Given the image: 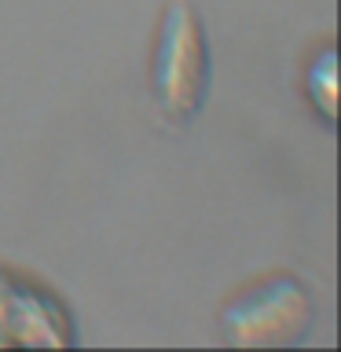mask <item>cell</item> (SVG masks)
<instances>
[{
	"instance_id": "6da1fadb",
	"label": "cell",
	"mask_w": 341,
	"mask_h": 352,
	"mask_svg": "<svg viewBox=\"0 0 341 352\" xmlns=\"http://www.w3.org/2000/svg\"><path fill=\"white\" fill-rule=\"evenodd\" d=\"M209 41L198 11L187 0H173L162 15L158 44H154V103L169 125H191L202 114L209 96Z\"/></svg>"
},
{
	"instance_id": "7a4b0ae2",
	"label": "cell",
	"mask_w": 341,
	"mask_h": 352,
	"mask_svg": "<svg viewBox=\"0 0 341 352\" xmlns=\"http://www.w3.org/2000/svg\"><path fill=\"white\" fill-rule=\"evenodd\" d=\"M224 323L231 341L242 345H286L312 327V301L297 279L279 275L242 294L224 312Z\"/></svg>"
},
{
	"instance_id": "3957f363",
	"label": "cell",
	"mask_w": 341,
	"mask_h": 352,
	"mask_svg": "<svg viewBox=\"0 0 341 352\" xmlns=\"http://www.w3.org/2000/svg\"><path fill=\"white\" fill-rule=\"evenodd\" d=\"M334 74H338V63L330 48L308 66V96H312V103L319 107V114L327 121H334V85H338Z\"/></svg>"
}]
</instances>
